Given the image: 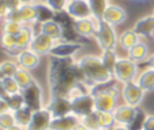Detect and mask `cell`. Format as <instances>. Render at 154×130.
Listing matches in <instances>:
<instances>
[{
	"mask_svg": "<svg viewBox=\"0 0 154 130\" xmlns=\"http://www.w3.org/2000/svg\"><path fill=\"white\" fill-rule=\"evenodd\" d=\"M52 119H53V116L49 112V110L46 107L34 111L31 119L26 125L25 130H49Z\"/></svg>",
	"mask_w": 154,
	"mask_h": 130,
	"instance_id": "30bf717a",
	"label": "cell"
},
{
	"mask_svg": "<svg viewBox=\"0 0 154 130\" xmlns=\"http://www.w3.org/2000/svg\"><path fill=\"white\" fill-rule=\"evenodd\" d=\"M19 12L22 16L23 24H28V25L37 24V13L34 4H22V6L19 7Z\"/></svg>",
	"mask_w": 154,
	"mask_h": 130,
	"instance_id": "cb8c5ba5",
	"label": "cell"
},
{
	"mask_svg": "<svg viewBox=\"0 0 154 130\" xmlns=\"http://www.w3.org/2000/svg\"><path fill=\"white\" fill-rule=\"evenodd\" d=\"M142 130H154V114H147Z\"/></svg>",
	"mask_w": 154,
	"mask_h": 130,
	"instance_id": "60d3db41",
	"label": "cell"
},
{
	"mask_svg": "<svg viewBox=\"0 0 154 130\" xmlns=\"http://www.w3.org/2000/svg\"><path fill=\"white\" fill-rule=\"evenodd\" d=\"M128 57L134 60L135 63H141V61H144L149 58V48L147 46V43L140 41L137 42L134 47H131L129 51H128Z\"/></svg>",
	"mask_w": 154,
	"mask_h": 130,
	"instance_id": "7402d4cb",
	"label": "cell"
},
{
	"mask_svg": "<svg viewBox=\"0 0 154 130\" xmlns=\"http://www.w3.org/2000/svg\"><path fill=\"white\" fill-rule=\"evenodd\" d=\"M6 130H25V128H23V126H20V125H18V124H16V125H13V126H11V128L6 129Z\"/></svg>",
	"mask_w": 154,
	"mask_h": 130,
	"instance_id": "f6af8a7d",
	"label": "cell"
},
{
	"mask_svg": "<svg viewBox=\"0 0 154 130\" xmlns=\"http://www.w3.org/2000/svg\"><path fill=\"white\" fill-rule=\"evenodd\" d=\"M94 37L96 39V42L100 46L101 51L116 49V47L118 46V36L114 26L103 20H101Z\"/></svg>",
	"mask_w": 154,
	"mask_h": 130,
	"instance_id": "277c9868",
	"label": "cell"
},
{
	"mask_svg": "<svg viewBox=\"0 0 154 130\" xmlns=\"http://www.w3.org/2000/svg\"><path fill=\"white\" fill-rule=\"evenodd\" d=\"M97 130H105V129H97Z\"/></svg>",
	"mask_w": 154,
	"mask_h": 130,
	"instance_id": "f907efd6",
	"label": "cell"
},
{
	"mask_svg": "<svg viewBox=\"0 0 154 130\" xmlns=\"http://www.w3.org/2000/svg\"><path fill=\"white\" fill-rule=\"evenodd\" d=\"M47 82L51 98L66 96L70 90L78 83H84L83 73L72 58L51 57L47 66Z\"/></svg>",
	"mask_w": 154,
	"mask_h": 130,
	"instance_id": "6da1fadb",
	"label": "cell"
},
{
	"mask_svg": "<svg viewBox=\"0 0 154 130\" xmlns=\"http://www.w3.org/2000/svg\"><path fill=\"white\" fill-rule=\"evenodd\" d=\"M65 12L73 19H83L93 17L88 0H67Z\"/></svg>",
	"mask_w": 154,
	"mask_h": 130,
	"instance_id": "ba28073f",
	"label": "cell"
},
{
	"mask_svg": "<svg viewBox=\"0 0 154 130\" xmlns=\"http://www.w3.org/2000/svg\"><path fill=\"white\" fill-rule=\"evenodd\" d=\"M1 46L2 48L11 55L17 57L19 54V52L22 49H19L17 47V41H16V36L14 35H10L6 32H2L1 35Z\"/></svg>",
	"mask_w": 154,
	"mask_h": 130,
	"instance_id": "4316f807",
	"label": "cell"
},
{
	"mask_svg": "<svg viewBox=\"0 0 154 130\" xmlns=\"http://www.w3.org/2000/svg\"><path fill=\"white\" fill-rule=\"evenodd\" d=\"M38 31L46 34L47 36L52 37L54 41H60L64 37V30L60 23H58L55 19H51L43 23L38 24Z\"/></svg>",
	"mask_w": 154,
	"mask_h": 130,
	"instance_id": "ac0fdd59",
	"label": "cell"
},
{
	"mask_svg": "<svg viewBox=\"0 0 154 130\" xmlns=\"http://www.w3.org/2000/svg\"><path fill=\"white\" fill-rule=\"evenodd\" d=\"M0 87H1V96L12 95L16 93L22 91L18 83L16 82L14 77H0Z\"/></svg>",
	"mask_w": 154,
	"mask_h": 130,
	"instance_id": "484cf974",
	"label": "cell"
},
{
	"mask_svg": "<svg viewBox=\"0 0 154 130\" xmlns=\"http://www.w3.org/2000/svg\"><path fill=\"white\" fill-rule=\"evenodd\" d=\"M16 60L18 61L20 67L30 71V70H32V69L38 66L40 55L28 47V48H24V49H22L19 52V54L16 57Z\"/></svg>",
	"mask_w": 154,
	"mask_h": 130,
	"instance_id": "9a60e30c",
	"label": "cell"
},
{
	"mask_svg": "<svg viewBox=\"0 0 154 130\" xmlns=\"http://www.w3.org/2000/svg\"><path fill=\"white\" fill-rule=\"evenodd\" d=\"M22 94L24 96L25 106H28L32 111H37L46 107L43 105V94H42L41 87L35 79L26 88L22 89Z\"/></svg>",
	"mask_w": 154,
	"mask_h": 130,
	"instance_id": "52a82bcc",
	"label": "cell"
},
{
	"mask_svg": "<svg viewBox=\"0 0 154 130\" xmlns=\"http://www.w3.org/2000/svg\"><path fill=\"white\" fill-rule=\"evenodd\" d=\"M136 81L146 93L154 90V67L148 65L137 75Z\"/></svg>",
	"mask_w": 154,
	"mask_h": 130,
	"instance_id": "44dd1931",
	"label": "cell"
},
{
	"mask_svg": "<svg viewBox=\"0 0 154 130\" xmlns=\"http://www.w3.org/2000/svg\"><path fill=\"white\" fill-rule=\"evenodd\" d=\"M37 0H20L22 4H35Z\"/></svg>",
	"mask_w": 154,
	"mask_h": 130,
	"instance_id": "7dc6e473",
	"label": "cell"
},
{
	"mask_svg": "<svg viewBox=\"0 0 154 130\" xmlns=\"http://www.w3.org/2000/svg\"><path fill=\"white\" fill-rule=\"evenodd\" d=\"M113 79L118 83H126L129 81H134L137 77V63L131 60L129 57L118 58L114 69L112 71Z\"/></svg>",
	"mask_w": 154,
	"mask_h": 130,
	"instance_id": "3957f363",
	"label": "cell"
},
{
	"mask_svg": "<svg viewBox=\"0 0 154 130\" xmlns=\"http://www.w3.org/2000/svg\"><path fill=\"white\" fill-rule=\"evenodd\" d=\"M150 39H153V40H154V31H153V34H152V37H150Z\"/></svg>",
	"mask_w": 154,
	"mask_h": 130,
	"instance_id": "c3c4849f",
	"label": "cell"
},
{
	"mask_svg": "<svg viewBox=\"0 0 154 130\" xmlns=\"http://www.w3.org/2000/svg\"><path fill=\"white\" fill-rule=\"evenodd\" d=\"M146 61H147V64H148L149 66H153V67H154V53H153V54H150V55H149V58H148Z\"/></svg>",
	"mask_w": 154,
	"mask_h": 130,
	"instance_id": "7bdbcfd3",
	"label": "cell"
},
{
	"mask_svg": "<svg viewBox=\"0 0 154 130\" xmlns=\"http://www.w3.org/2000/svg\"><path fill=\"white\" fill-rule=\"evenodd\" d=\"M24 24L14 22V20H10V19H2V32L10 34V35H17L20 29L23 28Z\"/></svg>",
	"mask_w": 154,
	"mask_h": 130,
	"instance_id": "d590c367",
	"label": "cell"
},
{
	"mask_svg": "<svg viewBox=\"0 0 154 130\" xmlns=\"http://www.w3.org/2000/svg\"><path fill=\"white\" fill-rule=\"evenodd\" d=\"M16 125V119L13 111H6L0 113V128L1 130H6L11 126Z\"/></svg>",
	"mask_w": 154,
	"mask_h": 130,
	"instance_id": "74e56055",
	"label": "cell"
},
{
	"mask_svg": "<svg viewBox=\"0 0 154 130\" xmlns=\"http://www.w3.org/2000/svg\"><path fill=\"white\" fill-rule=\"evenodd\" d=\"M77 64L83 73L85 84L89 89H91L95 85L108 83L113 79L112 72L103 65L101 57L99 55H83L77 60Z\"/></svg>",
	"mask_w": 154,
	"mask_h": 130,
	"instance_id": "7a4b0ae2",
	"label": "cell"
},
{
	"mask_svg": "<svg viewBox=\"0 0 154 130\" xmlns=\"http://www.w3.org/2000/svg\"><path fill=\"white\" fill-rule=\"evenodd\" d=\"M5 4L7 5V7L10 8V11L12 10H18L20 6H22V2L20 0H4Z\"/></svg>",
	"mask_w": 154,
	"mask_h": 130,
	"instance_id": "b9f144b4",
	"label": "cell"
},
{
	"mask_svg": "<svg viewBox=\"0 0 154 130\" xmlns=\"http://www.w3.org/2000/svg\"><path fill=\"white\" fill-rule=\"evenodd\" d=\"M13 77H14V79H16V82L18 83V85H19L20 89L26 88V87L34 81V78H32L31 75L29 73V70H25V69H23V67H19L18 71L16 72V75H14Z\"/></svg>",
	"mask_w": 154,
	"mask_h": 130,
	"instance_id": "4dcf8cb0",
	"label": "cell"
},
{
	"mask_svg": "<svg viewBox=\"0 0 154 130\" xmlns=\"http://www.w3.org/2000/svg\"><path fill=\"white\" fill-rule=\"evenodd\" d=\"M36 31L34 30V25H28L24 24L23 28L20 29V31L16 35V41H17V47L19 49H24L28 48L35 36Z\"/></svg>",
	"mask_w": 154,
	"mask_h": 130,
	"instance_id": "ffe728a7",
	"label": "cell"
},
{
	"mask_svg": "<svg viewBox=\"0 0 154 130\" xmlns=\"http://www.w3.org/2000/svg\"><path fill=\"white\" fill-rule=\"evenodd\" d=\"M72 130H88V129H87V128H85L84 125H82V124L79 123V124H78V125H77L76 128H73Z\"/></svg>",
	"mask_w": 154,
	"mask_h": 130,
	"instance_id": "bcb514c9",
	"label": "cell"
},
{
	"mask_svg": "<svg viewBox=\"0 0 154 130\" xmlns=\"http://www.w3.org/2000/svg\"><path fill=\"white\" fill-rule=\"evenodd\" d=\"M32 110L29 108L28 106H23L22 108L17 110L13 112L14 114V119H16V124L23 126V128H26V125L29 124L30 119H31V116H32Z\"/></svg>",
	"mask_w": 154,
	"mask_h": 130,
	"instance_id": "83f0119b",
	"label": "cell"
},
{
	"mask_svg": "<svg viewBox=\"0 0 154 130\" xmlns=\"http://www.w3.org/2000/svg\"><path fill=\"white\" fill-rule=\"evenodd\" d=\"M134 1H144V0H134Z\"/></svg>",
	"mask_w": 154,
	"mask_h": 130,
	"instance_id": "681fc988",
	"label": "cell"
},
{
	"mask_svg": "<svg viewBox=\"0 0 154 130\" xmlns=\"http://www.w3.org/2000/svg\"><path fill=\"white\" fill-rule=\"evenodd\" d=\"M82 45L78 41H69V40H60L57 41L53 46L49 57L55 58H72L79 49Z\"/></svg>",
	"mask_w": 154,
	"mask_h": 130,
	"instance_id": "9c48e42d",
	"label": "cell"
},
{
	"mask_svg": "<svg viewBox=\"0 0 154 130\" xmlns=\"http://www.w3.org/2000/svg\"><path fill=\"white\" fill-rule=\"evenodd\" d=\"M125 18H126L125 10L119 5H114V4H109L102 14V20L113 26L120 25L122 23H124Z\"/></svg>",
	"mask_w": 154,
	"mask_h": 130,
	"instance_id": "4fadbf2b",
	"label": "cell"
},
{
	"mask_svg": "<svg viewBox=\"0 0 154 130\" xmlns=\"http://www.w3.org/2000/svg\"><path fill=\"white\" fill-rule=\"evenodd\" d=\"M132 29L140 37H152V34L154 31V14L140 18L135 23Z\"/></svg>",
	"mask_w": 154,
	"mask_h": 130,
	"instance_id": "d6986e66",
	"label": "cell"
},
{
	"mask_svg": "<svg viewBox=\"0 0 154 130\" xmlns=\"http://www.w3.org/2000/svg\"><path fill=\"white\" fill-rule=\"evenodd\" d=\"M1 98L6 99L10 111H13L14 112V111L22 108L23 106H25V101H24V96H23L22 91L16 93V94H12V95H7V96H1Z\"/></svg>",
	"mask_w": 154,
	"mask_h": 130,
	"instance_id": "f546056e",
	"label": "cell"
},
{
	"mask_svg": "<svg viewBox=\"0 0 154 130\" xmlns=\"http://www.w3.org/2000/svg\"><path fill=\"white\" fill-rule=\"evenodd\" d=\"M70 100H71L72 114L77 116L79 119L95 111L94 95L91 94V91L82 93V94H79V95H77Z\"/></svg>",
	"mask_w": 154,
	"mask_h": 130,
	"instance_id": "5b68a950",
	"label": "cell"
},
{
	"mask_svg": "<svg viewBox=\"0 0 154 130\" xmlns=\"http://www.w3.org/2000/svg\"><path fill=\"white\" fill-rule=\"evenodd\" d=\"M34 5L36 7V13H37V24L54 19L55 12L45 1H36Z\"/></svg>",
	"mask_w": 154,
	"mask_h": 130,
	"instance_id": "d4e9b609",
	"label": "cell"
},
{
	"mask_svg": "<svg viewBox=\"0 0 154 130\" xmlns=\"http://www.w3.org/2000/svg\"><path fill=\"white\" fill-rule=\"evenodd\" d=\"M81 124L84 125L88 130H97V129H100L97 111H94V112L89 113L88 116L82 117L81 118Z\"/></svg>",
	"mask_w": 154,
	"mask_h": 130,
	"instance_id": "836d02e7",
	"label": "cell"
},
{
	"mask_svg": "<svg viewBox=\"0 0 154 130\" xmlns=\"http://www.w3.org/2000/svg\"><path fill=\"white\" fill-rule=\"evenodd\" d=\"M73 30H75V32L77 34L78 37H87V39H89V37L95 36L96 28H95L93 17L73 20Z\"/></svg>",
	"mask_w": 154,
	"mask_h": 130,
	"instance_id": "e0dca14e",
	"label": "cell"
},
{
	"mask_svg": "<svg viewBox=\"0 0 154 130\" xmlns=\"http://www.w3.org/2000/svg\"><path fill=\"white\" fill-rule=\"evenodd\" d=\"M109 130H129L128 129V126H124V125H118V124H116L112 129H109Z\"/></svg>",
	"mask_w": 154,
	"mask_h": 130,
	"instance_id": "ee69618b",
	"label": "cell"
},
{
	"mask_svg": "<svg viewBox=\"0 0 154 130\" xmlns=\"http://www.w3.org/2000/svg\"><path fill=\"white\" fill-rule=\"evenodd\" d=\"M96 111V110H95ZM97 116H99V124H100V129H105V130H109L116 125V120H114V116L113 112H101L97 111Z\"/></svg>",
	"mask_w": 154,
	"mask_h": 130,
	"instance_id": "1f68e13d",
	"label": "cell"
},
{
	"mask_svg": "<svg viewBox=\"0 0 154 130\" xmlns=\"http://www.w3.org/2000/svg\"><path fill=\"white\" fill-rule=\"evenodd\" d=\"M153 14H154V11H153Z\"/></svg>",
	"mask_w": 154,
	"mask_h": 130,
	"instance_id": "816d5d0a",
	"label": "cell"
},
{
	"mask_svg": "<svg viewBox=\"0 0 154 130\" xmlns=\"http://www.w3.org/2000/svg\"><path fill=\"white\" fill-rule=\"evenodd\" d=\"M136 111H137V107L130 106L128 104H123L120 106H117L116 110L113 111L116 124L128 126L131 123V120L134 119V117L136 114Z\"/></svg>",
	"mask_w": 154,
	"mask_h": 130,
	"instance_id": "5bb4252c",
	"label": "cell"
},
{
	"mask_svg": "<svg viewBox=\"0 0 154 130\" xmlns=\"http://www.w3.org/2000/svg\"><path fill=\"white\" fill-rule=\"evenodd\" d=\"M79 123H81V119L72 113L63 117H55L51 122L49 130H72Z\"/></svg>",
	"mask_w": 154,
	"mask_h": 130,
	"instance_id": "2e32d148",
	"label": "cell"
},
{
	"mask_svg": "<svg viewBox=\"0 0 154 130\" xmlns=\"http://www.w3.org/2000/svg\"><path fill=\"white\" fill-rule=\"evenodd\" d=\"M5 19H10V20H14V22H18V23H22L23 24V20H22V16H20V12H19V8L18 10H12L8 12L7 17Z\"/></svg>",
	"mask_w": 154,
	"mask_h": 130,
	"instance_id": "ab89813d",
	"label": "cell"
},
{
	"mask_svg": "<svg viewBox=\"0 0 154 130\" xmlns=\"http://www.w3.org/2000/svg\"><path fill=\"white\" fill-rule=\"evenodd\" d=\"M137 42H140V36L135 32L134 29H128L124 30L119 36H118V46L124 49V51H129L131 47H134Z\"/></svg>",
	"mask_w": 154,
	"mask_h": 130,
	"instance_id": "603a6c76",
	"label": "cell"
},
{
	"mask_svg": "<svg viewBox=\"0 0 154 130\" xmlns=\"http://www.w3.org/2000/svg\"><path fill=\"white\" fill-rule=\"evenodd\" d=\"M144 90L142 87L137 83L136 79L129 81L122 85V98L124 100V104H128L134 107H138L140 104L143 100Z\"/></svg>",
	"mask_w": 154,
	"mask_h": 130,
	"instance_id": "8992f818",
	"label": "cell"
},
{
	"mask_svg": "<svg viewBox=\"0 0 154 130\" xmlns=\"http://www.w3.org/2000/svg\"><path fill=\"white\" fill-rule=\"evenodd\" d=\"M88 1H89V5H90L93 16L102 18V14H103L105 10L109 5V0H88Z\"/></svg>",
	"mask_w": 154,
	"mask_h": 130,
	"instance_id": "e575fe53",
	"label": "cell"
},
{
	"mask_svg": "<svg viewBox=\"0 0 154 130\" xmlns=\"http://www.w3.org/2000/svg\"><path fill=\"white\" fill-rule=\"evenodd\" d=\"M57 41H54L52 37L47 36L46 34L37 31L29 46L30 49H32L34 52H36L38 55H45V54H49L53 46L55 45Z\"/></svg>",
	"mask_w": 154,
	"mask_h": 130,
	"instance_id": "7c38bea8",
	"label": "cell"
},
{
	"mask_svg": "<svg viewBox=\"0 0 154 130\" xmlns=\"http://www.w3.org/2000/svg\"><path fill=\"white\" fill-rule=\"evenodd\" d=\"M146 117H147V114H146L141 108L137 107L136 114H135L134 119L131 120V123L128 125V129H129V130H142Z\"/></svg>",
	"mask_w": 154,
	"mask_h": 130,
	"instance_id": "8d00e7d4",
	"label": "cell"
},
{
	"mask_svg": "<svg viewBox=\"0 0 154 130\" xmlns=\"http://www.w3.org/2000/svg\"><path fill=\"white\" fill-rule=\"evenodd\" d=\"M19 67L20 66L17 60L6 59L0 64V75L4 77H13Z\"/></svg>",
	"mask_w": 154,
	"mask_h": 130,
	"instance_id": "f1b7e54d",
	"label": "cell"
},
{
	"mask_svg": "<svg viewBox=\"0 0 154 130\" xmlns=\"http://www.w3.org/2000/svg\"><path fill=\"white\" fill-rule=\"evenodd\" d=\"M100 57H101V60H102L103 65L112 72L113 69H114V65H116V63L118 60L116 51L114 49H105V51H102Z\"/></svg>",
	"mask_w": 154,
	"mask_h": 130,
	"instance_id": "d6a6232c",
	"label": "cell"
},
{
	"mask_svg": "<svg viewBox=\"0 0 154 130\" xmlns=\"http://www.w3.org/2000/svg\"><path fill=\"white\" fill-rule=\"evenodd\" d=\"M46 108L49 110L53 118L55 117H63L72 113L71 110V100L66 96H54L49 98L48 104L46 105Z\"/></svg>",
	"mask_w": 154,
	"mask_h": 130,
	"instance_id": "8fae6325",
	"label": "cell"
},
{
	"mask_svg": "<svg viewBox=\"0 0 154 130\" xmlns=\"http://www.w3.org/2000/svg\"><path fill=\"white\" fill-rule=\"evenodd\" d=\"M55 13L57 12H61V11H65V7H66V4H67V0H43Z\"/></svg>",
	"mask_w": 154,
	"mask_h": 130,
	"instance_id": "f35d334b",
	"label": "cell"
}]
</instances>
